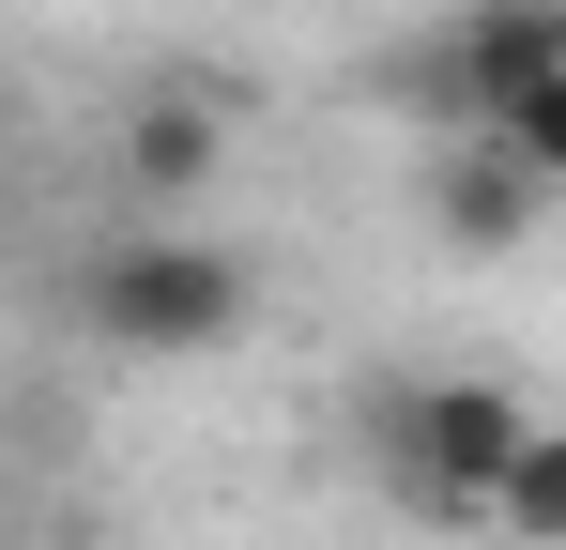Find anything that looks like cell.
Masks as SVG:
<instances>
[{"instance_id": "obj_2", "label": "cell", "mask_w": 566, "mask_h": 550, "mask_svg": "<svg viewBox=\"0 0 566 550\" xmlns=\"http://www.w3.org/2000/svg\"><path fill=\"white\" fill-rule=\"evenodd\" d=\"M245 306H261L245 245H199V230H138V245H107L93 290H77V321H93L107 352H154V367L245 337Z\"/></svg>"}, {"instance_id": "obj_6", "label": "cell", "mask_w": 566, "mask_h": 550, "mask_svg": "<svg viewBox=\"0 0 566 550\" xmlns=\"http://www.w3.org/2000/svg\"><path fill=\"white\" fill-rule=\"evenodd\" d=\"M505 536H536V550H566V429H536V444L505 458V505H490Z\"/></svg>"}, {"instance_id": "obj_5", "label": "cell", "mask_w": 566, "mask_h": 550, "mask_svg": "<svg viewBox=\"0 0 566 550\" xmlns=\"http://www.w3.org/2000/svg\"><path fill=\"white\" fill-rule=\"evenodd\" d=\"M123 183H154V199L214 183V107H199V92H154V107L123 123Z\"/></svg>"}, {"instance_id": "obj_4", "label": "cell", "mask_w": 566, "mask_h": 550, "mask_svg": "<svg viewBox=\"0 0 566 550\" xmlns=\"http://www.w3.org/2000/svg\"><path fill=\"white\" fill-rule=\"evenodd\" d=\"M536 214H552V169H521V154H505L490 123H460V138L429 154V230H444L460 261H505V245H521Z\"/></svg>"}, {"instance_id": "obj_7", "label": "cell", "mask_w": 566, "mask_h": 550, "mask_svg": "<svg viewBox=\"0 0 566 550\" xmlns=\"http://www.w3.org/2000/svg\"><path fill=\"white\" fill-rule=\"evenodd\" d=\"M490 138H505L521 169H552V183H566V62H552L536 92H505V107H490Z\"/></svg>"}, {"instance_id": "obj_1", "label": "cell", "mask_w": 566, "mask_h": 550, "mask_svg": "<svg viewBox=\"0 0 566 550\" xmlns=\"http://www.w3.org/2000/svg\"><path fill=\"white\" fill-rule=\"evenodd\" d=\"M521 444H536V413L505 382H398L368 413V458H382V489H398V520H490Z\"/></svg>"}, {"instance_id": "obj_3", "label": "cell", "mask_w": 566, "mask_h": 550, "mask_svg": "<svg viewBox=\"0 0 566 550\" xmlns=\"http://www.w3.org/2000/svg\"><path fill=\"white\" fill-rule=\"evenodd\" d=\"M566 62V0H460V31H444V62H429V107H460V123H490L505 92H536Z\"/></svg>"}]
</instances>
